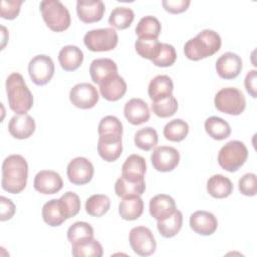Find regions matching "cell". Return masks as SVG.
I'll list each match as a JSON object with an SVG mask.
<instances>
[{"mask_svg": "<svg viewBox=\"0 0 257 257\" xmlns=\"http://www.w3.org/2000/svg\"><path fill=\"white\" fill-rule=\"evenodd\" d=\"M28 164L20 155H10L2 164V180L3 190L11 194H19L27 184Z\"/></svg>", "mask_w": 257, "mask_h": 257, "instance_id": "6da1fadb", "label": "cell"}, {"mask_svg": "<svg viewBox=\"0 0 257 257\" xmlns=\"http://www.w3.org/2000/svg\"><path fill=\"white\" fill-rule=\"evenodd\" d=\"M220 35L212 29H204L194 38L188 40L184 46L186 57L193 61L212 56L221 48Z\"/></svg>", "mask_w": 257, "mask_h": 257, "instance_id": "7a4b0ae2", "label": "cell"}, {"mask_svg": "<svg viewBox=\"0 0 257 257\" xmlns=\"http://www.w3.org/2000/svg\"><path fill=\"white\" fill-rule=\"evenodd\" d=\"M6 92L9 107L14 112L23 114L31 109L33 105V95L20 73L13 72L7 77Z\"/></svg>", "mask_w": 257, "mask_h": 257, "instance_id": "3957f363", "label": "cell"}, {"mask_svg": "<svg viewBox=\"0 0 257 257\" xmlns=\"http://www.w3.org/2000/svg\"><path fill=\"white\" fill-rule=\"evenodd\" d=\"M40 11L42 18L49 29L55 32L66 30L71 17L68 9L58 0H43L40 2Z\"/></svg>", "mask_w": 257, "mask_h": 257, "instance_id": "277c9868", "label": "cell"}, {"mask_svg": "<svg viewBox=\"0 0 257 257\" xmlns=\"http://www.w3.org/2000/svg\"><path fill=\"white\" fill-rule=\"evenodd\" d=\"M248 150L243 142L230 141L218 154V163L222 169L230 173L238 171L247 161Z\"/></svg>", "mask_w": 257, "mask_h": 257, "instance_id": "5b68a950", "label": "cell"}, {"mask_svg": "<svg viewBox=\"0 0 257 257\" xmlns=\"http://www.w3.org/2000/svg\"><path fill=\"white\" fill-rule=\"evenodd\" d=\"M214 103L216 108L223 113L239 115L246 107V98L240 89L224 87L216 93Z\"/></svg>", "mask_w": 257, "mask_h": 257, "instance_id": "8992f818", "label": "cell"}, {"mask_svg": "<svg viewBox=\"0 0 257 257\" xmlns=\"http://www.w3.org/2000/svg\"><path fill=\"white\" fill-rule=\"evenodd\" d=\"M84 45L93 52L109 51L115 48L118 42V36L113 28L92 29L85 33L83 37Z\"/></svg>", "mask_w": 257, "mask_h": 257, "instance_id": "52a82bcc", "label": "cell"}, {"mask_svg": "<svg viewBox=\"0 0 257 257\" xmlns=\"http://www.w3.org/2000/svg\"><path fill=\"white\" fill-rule=\"evenodd\" d=\"M128 241L134 252L140 256H150L156 251L157 243L152 231L148 227H134L130 231Z\"/></svg>", "mask_w": 257, "mask_h": 257, "instance_id": "ba28073f", "label": "cell"}, {"mask_svg": "<svg viewBox=\"0 0 257 257\" xmlns=\"http://www.w3.org/2000/svg\"><path fill=\"white\" fill-rule=\"evenodd\" d=\"M28 73L36 85L48 83L54 74V63L50 56L39 54L34 56L28 63Z\"/></svg>", "mask_w": 257, "mask_h": 257, "instance_id": "9c48e42d", "label": "cell"}, {"mask_svg": "<svg viewBox=\"0 0 257 257\" xmlns=\"http://www.w3.org/2000/svg\"><path fill=\"white\" fill-rule=\"evenodd\" d=\"M69 99L74 106L82 109H89L97 103L99 95L97 89L92 84L81 82L75 84L70 89Z\"/></svg>", "mask_w": 257, "mask_h": 257, "instance_id": "30bf717a", "label": "cell"}, {"mask_svg": "<svg viewBox=\"0 0 257 257\" xmlns=\"http://www.w3.org/2000/svg\"><path fill=\"white\" fill-rule=\"evenodd\" d=\"M94 169L89 160L83 157L72 159L66 170L67 178L74 185H85L89 183L93 177Z\"/></svg>", "mask_w": 257, "mask_h": 257, "instance_id": "8fae6325", "label": "cell"}, {"mask_svg": "<svg viewBox=\"0 0 257 257\" xmlns=\"http://www.w3.org/2000/svg\"><path fill=\"white\" fill-rule=\"evenodd\" d=\"M154 169L159 172H171L180 162V154L177 149L168 146L157 147L151 156Z\"/></svg>", "mask_w": 257, "mask_h": 257, "instance_id": "7c38bea8", "label": "cell"}, {"mask_svg": "<svg viewBox=\"0 0 257 257\" xmlns=\"http://www.w3.org/2000/svg\"><path fill=\"white\" fill-rule=\"evenodd\" d=\"M33 186L41 194L52 195L62 189L63 181L58 173L51 170H43L35 175Z\"/></svg>", "mask_w": 257, "mask_h": 257, "instance_id": "4fadbf2b", "label": "cell"}, {"mask_svg": "<svg viewBox=\"0 0 257 257\" xmlns=\"http://www.w3.org/2000/svg\"><path fill=\"white\" fill-rule=\"evenodd\" d=\"M243 67L241 57L233 52L223 53L216 61V71L223 79L236 78Z\"/></svg>", "mask_w": 257, "mask_h": 257, "instance_id": "5bb4252c", "label": "cell"}, {"mask_svg": "<svg viewBox=\"0 0 257 257\" xmlns=\"http://www.w3.org/2000/svg\"><path fill=\"white\" fill-rule=\"evenodd\" d=\"M104 11L105 6L101 0H78L76 2L77 16L84 23L101 20Z\"/></svg>", "mask_w": 257, "mask_h": 257, "instance_id": "9a60e30c", "label": "cell"}, {"mask_svg": "<svg viewBox=\"0 0 257 257\" xmlns=\"http://www.w3.org/2000/svg\"><path fill=\"white\" fill-rule=\"evenodd\" d=\"M190 227L199 235L209 236L217 230L218 221L211 212L196 211L190 216Z\"/></svg>", "mask_w": 257, "mask_h": 257, "instance_id": "2e32d148", "label": "cell"}, {"mask_svg": "<svg viewBox=\"0 0 257 257\" xmlns=\"http://www.w3.org/2000/svg\"><path fill=\"white\" fill-rule=\"evenodd\" d=\"M123 114L126 120L134 125H139L147 122L151 116L149 105L142 98L130 99L124 104Z\"/></svg>", "mask_w": 257, "mask_h": 257, "instance_id": "e0dca14e", "label": "cell"}, {"mask_svg": "<svg viewBox=\"0 0 257 257\" xmlns=\"http://www.w3.org/2000/svg\"><path fill=\"white\" fill-rule=\"evenodd\" d=\"M8 131L15 139H28L35 131V120L28 113L15 114L9 120Z\"/></svg>", "mask_w": 257, "mask_h": 257, "instance_id": "ac0fdd59", "label": "cell"}, {"mask_svg": "<svg viewBox=\"0 0 257 257\" xmlns=\"http://www.w3.org/2000/svg\"><path fill=\"white\" fill-rule=\"evenodd\" d=\"M89 74L92 81L99 85L112 75L117 74V65L110 58H96L90 63Z\"/></svg>", "mask_w": 257, "mask_h": 257, "instance_id": "d6986e66", "label": "cell"}, {"mask_svg": "<svg viewBox=\"0 0 257 257\" xmlns=\"http://www.w3.org/2000/svg\"><path fill=\"white\" fill-rule=\"evenodd\" d=\"M150 214L156 220H163L171 216L176 210L175 200L166 194H159L153 197L149 204Z\"/></svg>", "mask_w": 257, "mask_h": 257, "instance_id": "ffe728a7", "label": "cell"}, {"mask_svg": "<svg viewBox=\"0 0 257 257\" xmlns=\"http://www.w3.org/2000/svg\"><path fill=\"white\" fill-rule=\"evenodd\" d=\"M101 96L108 101L120 99L126 92V82L118 74H114L99 84Z\"/></svg>", "mask_w": 257, "mask_h": 257, "instance_id": "44dd1931", "label": "cell"}, {"mask_svg": "<svg viewBox=\"0 0 257 257\" xmlns=\"http://www.w3.org/2000/svg\"><path fill=\"white\" fill-rule=\"evenodd\" d=\"M146 172V160L142 156L136 154L128 156L121 167V176L125 179L133 181L145 180L144 177Z\"/></svg>", "mask_w": 257, "mask_h": 257, "instance_id": "7402d4cb", "label": "cell"}, {"mask_svg": "<svg viewBox=\"0 0 257 257\" xmlns=\"http://www.w3.org/2000/svg\"><path fill=\"white\" fill-rule=\"evenodd\" d=\"M58 61L65 71H74L83 61V52L75 45L63 46L58 53Z\"/></svg>", "mask_w": 257, "mask_h": 257, "instance_id": "603a6c76", "label": "cell"}, {"mask_svg": "<svg viewBox=\"0 0 257 257\" xmlns=\"http://www.w3.org/2000/svg\"><path fill=\"white\" fill-rule=\"evenodd\" d=\"M174 89L173 80L170 76L161 74L155 76L149 84L148 87V93L150 98L155 101L164 97H167L169 95H172Z\"/></svg>", "mask_w": 257, "mask_h": 257, "instance_id": "cb8c5ba5", "label": "cell"}, {"mask_svg": "<svg viewBox=\"0 0 257 257\" xmlns=\"http://www.w3.org/2000/svg\"><path fill=\"white\" fill-rule=\"evenodd\" d=\"M97 152L100 158L106 162L116 161L122 153L121 139L98 138Z\"/></svg>", "mask_w": 257, "mask_h": 257, "instance_id": "d4e9b609", "label": "cell"}, {"mask_svg": "<svg viewBox=\"0 0 257 257\" xmlns=\"http://www.w3.org/2000/svg\"><path fill=\"white\" fill-rule=\"evenodd\" d=\"M146 190L145 180L133 181L120 176L114 184V192L121 199L141 196Z\"/></svg>", "mask_w": 257, "mask_h": 257, "instance_id": "484cf974", "label": "cell"}, {"mask_svg": "<svg viewBox=\"0 0 257 257\" xmlns=\"http://www.w3.org/2000/svg\"><path fill=\"white\" fill-rule=\"evenodd\" d=\"M207 191L213 198H227L233 192V184L229 178L221 174L213 175L207 181Z\"/></svg>", "mask_w": 257, "mask_h": 257, "instance_id": "4316f807", "label": "cell"}, {"mask_svg": "<svg viewBox=\"0 0 257 257\" xmlns=\"http://www.w3.org/2000/svg\"><path fill=\"white\" fill-rule=\"evenodd\" d=\"M144 211V201L140 196L125 198L118 205V213L123 220L134 221L141 217Z\"/></svg>", "mask_w": 257, "mask_h": 257, "instance_id": "83f0119b", "label": "cell"}, {"mask_svg": "<svg viewBox=\"0 0 257 257\" xmlns=\"http://www.w3.org/2000/svg\"><path fill=\"white\" fill-rule=\"evenodd\" d=\"M183 225V215L179 210H175L174 213L166 219L159 220L157 223L158 230L164 238H173L181 230Z\"/></svg>", "mask_w": 257, "mask_h": 257, "instance_id": "f1b7e54d", "label": "cell"}, {"mask_svg": "<svg viewBox=\"0 0 257 257\" xmlns=\"http://www.w3.org/2000/svg\"><path fill=\"white\" fill-rule=\"evenodd\" d=\"M206 133L214 140L222 141L231 135L230 124L219 116H210L204 123Z\"/></svg>", "mask_w": 257, "mask_h": 257, "instance_id": "f546056e", "label": "cell"}, {"mask_svg": "<svg viewBox=\"0 0 257 257\" xmlns=\"http://www.w3.org/2000/svg\"><path fill=\"white\" fill-rule=\"evenodd\" d=\"M162 30L161 23L155 16H145L141 18L137 27L136 34L139 38H155L158 39Z\"/></svg>", "mask_w": 257, "mask_h": 257, "instance_id": "4dcf8cb0", "label": "cell"}, {"mask_svg": "<svg viewBox=\"0 0 257 257\" xmlns=\"http://www.w3.org/2000/svg\"><path fill=\"white\" fill-rule=\"evenodd\" d=\"M98 136L102 138H114L121 139L122 136V123L114 115H106L102 117L97 127Z\"/></svg>", "mask_w": 257, "mask_h": 257, "instance_id": "1f68e13d", "label": "cell"}, {"mask_svg": "<svg viewBox=\"0 0 257 257\" xmlns=\"http://www.w3.org/2000/svg\"><path fill=\"white\" fill-rule=\"evenodd\" d=\"M42 218L43 221L51 227H58L66 220L61 212L57 199H52L43 205Z\"/></svg>", "mask_w": 257, "mask_h": 257, "instance_id": "d6a6232c", "label": "cell"}, {"mask_svg": "<svg viewBox=\"0 0 257 257\" xmlns=\"http://www.w3.org/2000/svg\"><path fill=\"white\" fill-rule=\"evenodd\" d=\"M93 238V228L86 222H75L67 230V239L74 245Z\"/></svg>", "mask_w": 257, "mask_h": 257, "instance_id": "836d02e7", "label": "cell"}, {"mask_svg": "<svg viewBox=\"0 0 257 257\" xmlns=\"http://www.w3.org/2000/svg\"><path fill=\"white\" fill-rule=\"evenodd\" d=\"M134 18H135V13L131 8L119 6V7H115L110 12L108 23L112 27L122 30L131 26V24L134 21Z\"/></svg>", "mask_w": 257, "mask_h": 257, "instance_id": "e575fe53", "label": "cell"}, {"mask_svg": "<svg viewBox=\"0 0 257 257\" xmlns=\"http://www.w3.org/2000/svg\"><path fill=\"white\" fill-rule=\"evenodd\" d=\"M110 208V200L106 195L95 194L90 196L85 202V211L92 217H101Z\"/></svg>", "mask_w": 257, "mask_h": 257, "instance_id": "d590c367", "label": "cell"}, {"mask_svg": "<svg viewBox=\"0 0 257 257\" xmlns=\"http://www.w3.org/2000/svg\"><path fill=\"white\" fill-rule=\"evenodd\" d=\"M189 133V125L188 123L181 119L175 118L169 121L163 131L164 137L171 142H181L183 141Z\"/></svg>", "mask_w": 257, "mask_h": 257, "instance_id": "8d00e7d4", "label": "cell"}, {"mask_svg": "<svg viewBox=\"0 0 257 257\" xmlns=\"http://www.w3.org/2000/svg\"><path fill=\"white\" fill-rule=\"evenodd\" d=\"M135 145L143 151H151L158 144L159 137L157 131L151 126L139 130L135 135Z\"/></svg>", "mask_w": 257, "mask_h": 257, "instance_id": "74e56055", "label": "cell"}, {"mask_svg": "<svg viewBox=\"0 0 257 257\" xmlns=\"http://www.w3.org/2000/svg\"><path fill=\"white\" fill-rule=\"evenodd\" d=\"M59 206L65 219H69L78 214L80 210V199L74 192L68 191L59 199Z\"/></svg>", "mask_w": 257, "mask_h": 257, "instance_id": "f35d334b", "label": "cell"}, {"mask_svg": "<svg viewBox=\"0 0 257 257\" xmlns=\"http://www.w3.org/2000/svg\"><path fill=\"white\" fill-rule=\"evenodd\" d=\"M152 110L157 116L162 118L172 116L178 110V101L175 96L169 95L167 97L153 101Z\"/></svg>", "mask_w": 257, "mask_h": 257, "instance_id": "ab89813d", "label": "cell"}, {"mask_svg": "<svg viewBox=\"0 0 257 257\" xmlns=\"http://www.w3.org/2000/svg\"><path fill=\"white\" fill-rule=\"evenodd\" d=\"M71 252L74 257H83V256L100 257L103 254V249L101 244L97 240L92 238L88 241L72 245Z\"/></svg>", "mask_w": 257, "mask_h": 257, "instance_id": "60d3db41", "label": "cell"}, {"mask_svg": "<svg viewBox=\"0 0 257 257\" xmlns=\"http://www.w3.org/2000/svg\"><path fill=\"white\" fill-rule=\"evenodd\" d=\"M177 59L176 49L168 43H161L155 57L151 60L153 64L159 67H168L175 63Z\"/></svg>", "mask_w": 257, "mask_h": 257, "instance_id": "b9f144b4", "label": "cell"}, {"mask_svg": "<svg viewBox=\"0 0 257 257\" xmlns=\"http://www.w3.org/2000/svg\"><path fill=\"white\" fill-rule=\"evenodd\" d=\"M161 42L155 38H138L135 42L137 53L143 58L152 60L157 54Z\"/></svg>", "mask_w": 257, "mask_h": 257, "instance_id": "7bdbcfd3", "label": "cell"}, {"mask_svg": "<svg viewBox=\"0 0 257 257\" xmlns=\"http://www.w3.org/2000/svg\"><path fill=\"white\" fill-rule=\"evenodd\" d=\"M239 191L241 194L253 197L256 195L257 192V185H256V175L254 173H247L242 176L238 182Z\"/></svg>", "mask_w": 257, "mask_h": 257, "instance_id": "ee69618b", "label": "cell"}, {"mask_svg": "<svg viewBox=\"0 0 257 257\" xmlns=\"http://www.w3.org/2000/svg\"><path fill=\"white\" fill-rule=\"evenodd\" d=\"M22 0H2L1 1V17L7 20L15 19L22 5Z\"/></svg>", "mask_w": 257, "mask_h": 257, "instance_id": "f6af8a7d", "label": "cell"}, {"mask_svg": "<svg viewBox=\"0 0 257 257\" xmlns=\"http://www.w3.org/2000/svg\"><path fill=\"white\" fill-rule=\"evenodd\" d=\"M190 0H163L162 4L166 11L172 14H178L186 11L190 5Z\"/></svg>", "mask_w": 257, "mask_h": 257, "instance_id": "bcb514c9", "label": "cell"}, {"mask_svg": "<svg viewBox=\"0 0 257 257\" xmlns=\"http://www.w3.org/2000/svg\"><path fill=\"white\" fill-rule=\"evenodd\" d=\"M0 205H1L0 220L2 222L10 220L14 216L15 211H16V207H15L14 203L10 199H8V198H6L4 196H1V198H0Z\"/></svg>", "mask_w": 257, "mask_h": 257, "instance_id": "7dc6e473", "label": "cell"}, {"mask_svg": "<svg viewBox=\"0 0 257 257\" xmlns=\"http://www.w3.org/2000/svg\"><path fill=\"white\" fill-rule=\"evenodd\" d=\"M244 84H245V88L248 91V93L253 97L256 98L257 93H256V89H257V71L255 69L250 70L244 79Z\"/></svg>", "mask_w": 257, "mask_h": 257, "instance_id": "c3c4849f", "label": "cell"}]
</instances>
